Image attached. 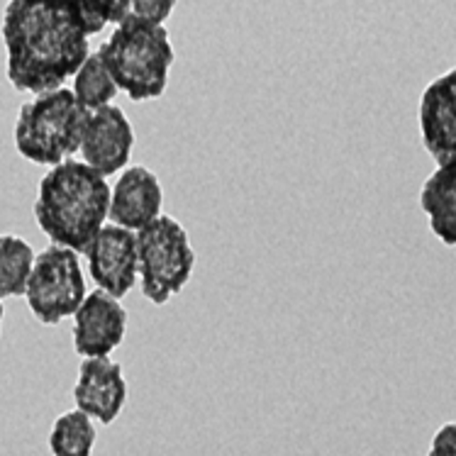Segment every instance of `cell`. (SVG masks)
I'll return each mask as SVG.
<instances>
[{
  "label": "cell",
  "instance_id": "9",
  "mask_svg": "<svg viewBox=\"0 0 456 456\" xmlns=\"http://www.w3.org/2000/svg\"><path fill=\"white\" fill-rule=\"evenodd\" d=\"M127 310L105 290L88 293L74 315V349L84 359L110 356L125 339Z\"/></svg>",
  "mask_w": 456,
  "mask_h": 456
},
{
  "label": "cell",
  "instance_id": "6",
  "mask_svg": "<svg viewBox=\"0 0 456 456\" xmlns=\"http://www.w3.org/2000/svg\"><path fill=\"white\" fill-rule=\"evenodd\" d=\"M86 296L88 293L78 254L59 244H52L37 254L25 298L29 313L42 325L54 327L66 317L76 315Z\"/></svg>",
  "mask_w": 456,
  "mask_h": 456
},
{
  "label": "cell",
  "instance_id": "13",
  "mask_svg": "<svg viewBox=\"0 0 456 456\" xmlns=\"http://www.w3.org/2000/svg\"><path fill=\"white\" fill-rule=\"evenodd\" d=\"M419 208L428 215L429 230L449 247H456V161L442 167L425 181Z\"/></svg>",
  "mask_w": 456,
  "mask_h": 456
},
{
  "label": "cell",
  "instance_id": "14",
  "mask_svg": "<svg viewBox=\"0 0 456 456\" xmlns=\"http://www.w3.org/2000/svg\"><path fill=\"white\" fill-rule=\"evenodd\" d=\"M37 254L18 234H0V298H20L28 293Z\"/></svg>",
  "mask_w": 456,
  "mask_h": 456
},
{
  "label": "cell",
  "instance_id": "3",
  "mask_svg": "<svg viewBox=\"0 0 456 456\" xmlns=\"http://www.w3.org/2000/svg\"><path fill=\"white\" fill-rule=\"evenodd\" d=\"M98 52L118 88L130 95V101H157L167 94L176 54L164 25H154L130 12L120 25H115Z\"/></svg>",
  "mask_w": 456,
  "mask_h": 456
},
{
  "label": "cell",
  "instance_id": "18",
  "mask_svg": "<svg viewBox=\"0 0 456 456\" xmlns=\"http://www.w3.org/2000/svg\"><path fill=\"white\" fill-rule=\"evenodd\" d=\"M176 3L178 0H130V12L154 25H164L174 15Z\"/></svg>",
  "mask_w": 456,
  "mask_h": 456
},
{
  "label": "cell",
  "instance_id": "17",
  "mask_svg": "<svg viewBox=\"0 0 456 456\" xmlns=\"http://www.w3.org/2000/svg\"><path fill=\"white\" fill-rule=\"evenodd\" d=\"M88 37L101 35L110 25H120L130 15V0H74Z\"/></svg>",
  "mask_w": 456,
  "mask_h": 456
},
{
  "label": "cell",
  "instance_id": "8",
  "mask_svg": "<svg viewBox=\"0 0 456 456\" xmlns=\"http://www.w3.org/2000/svg\"><path fill=\"white\" fill-rule=\"evenodd\" d=\"M134 147V130L127 115L118 105H105L101 110L88 112L81 157L101 176H115L120 168H127Z\"/></svg>",
  "mask_w": 456,
  "mask_h": 456
},
{
  "label": "cell",
  "instance_id": "5",
  "mask_svg": "<svg viewBox=\"0 0 456 456\" xmlns=\"http://www.w3.org/2000/svg\"><path fill=\"white\" fill-rule=\"evenodd\" d=\"M137 259L142 296L154 305H164L171 296L181 293L196 266L186 227L168 215L137 232Z\"/></svg>",
  "mask_w": 456,
  "mask_h": 456
},
{
  "label": "cell",
  "instance_id": "20",
  "mask_svg": "<svg viewBox=\"0 0 456 456\" xmlns=\"http://www.w3.org/2000/svg\"><path fill=\"white\" fill-rule=\"evenodd\" d=\"M3 315H5V307H3V298H0V330H3Z\"/></svg>",
  "mask_w": 456,
  "mask_h": 456
},
{
  "label": "cell",
  "instance_id": "1",
  "mask_svg": "<svg viewBox=\"0 0 456 456\" xmlns=\"http://www.w3.org/2000/svg\"><path fill=\"white\" fill-rule=\"evenodd\" d=\"M0 35L5 76L20 94L64 88L91 54L74 0H8Z\"/></svg>",
  "mask_w": 456,
  "mask_h": 456
},
{
  "label": "cell",
  "instance_id": "2",
  "mask_svg": "<svg viewBox=\"0 0 456 456\" xmlns=\"http://www.w3.org/2000/svg\"><path fill=\"white\" fill-rule=\"evenodd\" d=\"M110 186L86 161L66 159L42 176L35 220L52 244L84 252L110 215Z\"/></svg>",
  "mask_w": 456,
  "mask_h": 456
},
{
  "label": "cell",
  "instance_id": "16",
  "mask_svg": "<svg viewBox=\"0 0 456 456\" xmlns=\"http://www.w3.org/2000/svg\"><path fill=\"white\" fill-rule=\"evenodd\" d=\"M95 425L84 410H69L54 419L49 429V452L52 456H91L95 447Z\"/></svg>",
  "mask_w": 456,
  "mask_h": 456
},
{
  "label": "cell",
  "instance_id": "4",
  "mask_svg": "<svg viewBox=\"0 0 456 456\" xmlns=\"http://www.w3.org/2000/svg\"><path fill=\"white\" fill-rule=\"evenodd\" d=\"M88 112L71 88H56L22 102L15 120V150L39 167H56L81 151Z\"/></svg>",
  "mask_w": 456,
  "mask_h": 456
},
{
  "label": "cell",
  "instance_id": "7",
  "mask_svg": "<svg viewBox=\"0 0 456 456\" xmlns=\"http://www.w3.org/2000/svg\"><path fill=\"white\" fill-rule=\"evenodd\" d=\"M86 259L95 286L112 298H125L140 276L137 232L118 224H105L88 244Z\"/></svg>",
  "mask_w": 456,
  "mask_h": 456
},
{
  "label": "cell",
  "instance_id": "12",
  "mask_svg": "<svg viewBox=\"0 0 456 456\" xmlns=\"http://www.w3.org/2000/svg\"><path fill=\"white\" fill-rule=\"evenodd\" d=\"M164 191L154 171L147 167H130L122 171L110 193V223L132 232L161 217Z\"/></svg>",
  "mask_w": 456,
  "mask_h": 456
},
{
  "label": "cell",
  "instance_id": "11",
  "mask_svg": "<svg viewBox=\"0 0 456 456\" xmlns=\"http://www.w3.org/2000/svg\"><path fill=\"white\" fill-rule=\"evenodd\" d=\"M127 401V383L122 366L108 356L84 359L74 386L76 408L102 425H112Z\"/></svg>",
  "mask_w": 456,
  "mask_h": 456
},
{
  "label": "cell",
  "instance_id": "19",
  "mask_svg": "<svg viewBox=\"0 0 456 456\" xmlns=\"http://www.w3.org/2000/svg\"><path fill=\"white\" fill-rule=\"evenodd\" d=\"M428 456H456V422H447L437 429Z\"/></svg>",
  "mask_w": 456,
  "mask_h": 456
},
{
  "label": "cell",
  "instance_id": "15",
  "mask_svg": "<svg viewBox=\"0 0 456 456\" xmlns=\"http://www.w3.org/2000/svg\"><path fill=\"white\" fill-rule=\"evenodd\" d=\"M71 91H74L76 101L81 102L86 110H101L105 105H112V101L118 98L120 88L115 84L110 69H108L98 49L91 52L84 66L76 71Z\"/></svg>",
  "mask_w": 456,
  "mask_h": 456
},
{
  "label": "cell",
  "instance_id": "10",
  "mask_svg": "<svg viewBox=\"0 0 456 456\" xmlns=\"http://www.w3.org/2000/svg\"><path fill=\"white\" fill-rule=\"evenodd\" d=\"M419 134L439 167L456 161V66L422 91Z\"/></svg>",
  "mask_w": 456,
  "mask_h": 456
}]
</instances>
